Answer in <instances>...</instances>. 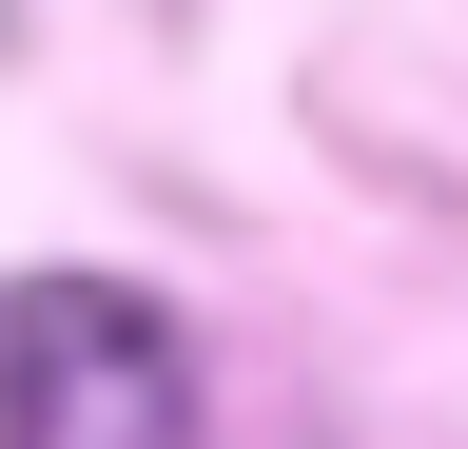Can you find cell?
Instances as JSON below:
<instances>
[{"label":"cell","mask_w":468,"mask_h":449,"mask_svg":"<svg viewBox=\"0 0 468 449\" xmlns=\"http://www.w3.org/2000/svg\"><path fill=\"white\" fill-rule=\"evenodd\" d=\"M0 449H196V352L117 273H20L0 294Z\"/></svg>","instance_id":"obj_1"}]
</instances>
